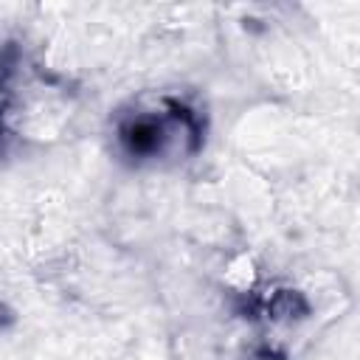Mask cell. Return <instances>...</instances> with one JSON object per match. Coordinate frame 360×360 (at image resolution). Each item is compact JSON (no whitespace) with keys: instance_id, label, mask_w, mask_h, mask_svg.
Masks as SVG:
<instances>
[{"instance_id":"obj_1","label":"cell","mask_w":360,"mask_h":360,"mask_svg":"<svg viewBox=\"0 0 360 360\" xmlns=\"http://www.w3.org/2000/svg\"><path fill=\"white\" fill-rule=\"evenodd\" d=\"M118 149L138 163H174L202 143V115L177 96L132 101L115 121Z\"/></svg>"}]
</instances>
